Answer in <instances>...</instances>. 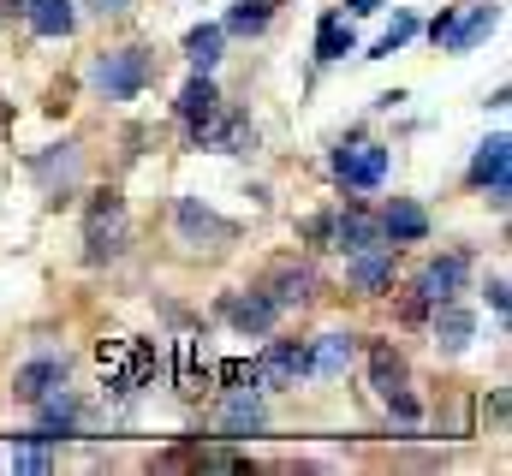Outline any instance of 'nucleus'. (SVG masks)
<instances>
[{
  "label": "nucleus",
  "mask_w": 512,
  "mask_h": 476,
  "mask_svg": "<svg viewBox=\"0 0 512 476\" xmlns=\"http://www.w3.org/2000/svg\"><path fill=\"white\" fill-rule=\"evenodd\" d=\"M268 18H274V0H239V6L227 12L221 30H233V36H256V30H268Z\"/></svg>",
  "instance_id": "b1692460"
},
{
  "label": "nucleus",
  "mask_w": 512,
  "mask_h": 476,
  "mask_svg": "<svg viewBox=\"0 0 512 476\" xmlns=\"http://www.w3.org/2000/svg\"><path fill=\"white\" fill-rule=\"evenodd\" d=\"M197 465H203V471H239L245 459H239V453H227V447H203V453H197Z\"/></svg>",
  "instance_id": "cd10ccee"
},
{
  "label": "nucleus",
  "mask_w": 512,
  "mask_h": 476,
  "mask_svg": "<svg viewBox=\"0 0 512 476\" xmlns=\"http://www.w3.org/2000/svg\"><path fill=\"white\" fill-rule=\"evenodd\" d=\"M298 375H310V346L304 340H274L268 352L256 357V387H268V393L298 387Z\"/></svg>",
  "instance_id": "423d86ee"
},
{
  "label": "nucleus",
  "mask_w": 512,
  "mask_h": 476,
  "mask_svg": "<svg viewBox=\"0 0 512 476\" xmlns=\"http://www.w3.org/2000/svg\"><path fill=\"white\" fill-rule=\"evenodd\" d=\"M352 286H358V292H382V286H393V244H370V250L352 256Z\"/></svg>",
  "instance_id": "dca6fc26"
},
{
  "label": "nucleus",
  "mask_w": 512,
  "mask_h": 476,
  "mask_svg": "<svg viewBox=\"0 0 512 476\" xmlns=\"http://www.w3.org/2000/svg\"><path fill=\"white\" fill-rule=\"evenodd\" d=\"M215 381L221 387H245V381H256V363L251 357H227V363H215Z\"/></svg>",
  "instance_id": "bb28decb"
},
{
  "label": "nucleus",
  "mask_w": 512,
  "mask_h": 476,
  "mask_svg": "<svg viewBox=\"0 0 512 476\" xmlns=\"http://www.w3.org/2000/svg\"><path fill=\"white\" fill-rule=\"evenodd\" d=\"M465 268H471V256H465V250H453V256H435V262L417 274V286H411V298H405V316L417 322L429 304H447V298H459V280H465Z\"/></svg>",
  "instance_id": "7ed1b4c3"
},
{
  "label": "nucleus",
  "mask_w": 512,
  "mask_h": 476,
  "mask_svg": "<svg viewBox=\"0 0 512 476\" xmlns=\"http://www.w3.org/2000/svg\"><path fill=\"white\" fill-rule=\"evenodd\" d=\"M489 304H495V316H507V280H489Z\"/></svg>",
  "instance_id": "c85d7f7f"
},
{
  "label": "nucleus",
  "mask_w": 512,
  "mask_h": 476,
  "mask_svg": "<svg viewBox=\"0 0 512 476\" xmlns=\"http://www.w3.org/2000/svg\"><path fill=\"white\" fill-rule=\"evenodd\" d=\"M399 375H405V369H399V352H387L382 340H376V346H370V381H376V393H387Z\"/></svg>",
  "instance_id": "393cba45"
},
{
  "label": "nucleus",
  "mask_w": 512,
  "mask_h": 476,
  "mask_svg": "<svg viewBox=\"0 0 512 476\" xmlns=\"http://www.w3.org/2000/svg\"><path fill=\"white\" fill-rule=\"evenodd\" d=\"M90 78H96V90H102L108 102H131V96H143V84L155 78V60H149V48L126 42V48H108Z\"/></svg>",
  "instance_id": "f03ea898"
},
{
  "label": "nucleus",
  "mask_w": 512,
  "mask_h": 476,
  "mask_svg": "<svg viewBox=\"0 0 512 476\" xmlns=\"http://www.w3.org/2000/svg\"><path fill=\"white\" fill-rule=\"evenodd\" d=\"M262 423H268L262 405H256L245 387H233V399H227V411H221V435H227V441H251Z\"/></svg>",
  "instance_id": "a211bd4d"
},
{
  "label": "nucleus",
  "mask_w": 512,
  "mask_h": 476,
  "mask_svg": "<svg viewBox=\"0 0 512 476\" xmlns=\"http://www.w3.org/2000/svg\"><path fill=\"white\" fill-rule=\"evenodd\" d=\"M352 12H382V0H352Z\"/></svg>",
  "instance_id": "7c9ffc66"
},
{
  "label": "nucleus",
  "mask_w": 512,
  "mask_h": 476,
  "mask_svg": "<svg viewBox=\"0 0 512 476\" xmlns=\"http://www.w3.org/2000/svg\"><path fill=\"white\" fill-rule=\"evenodd\" d=\"M495 24H501V6H495V0H477V6L465 12V18H453V12H447L441 48H447V54H471V48H477V42H483V36L495 30Z\"/></svg>",
  "instance_id": "6e6552de"
},
{
  "label": "nucleus",
  "mask_w": 512,
  "mask_h": 476,
  "mask_svg": "<svg viewBox=\"0 0 512 476\" xmlns=\"http://www.w3.org/2000/svg\"><path fill=\"white\" fill-rule=\"evenodd\" d=\"M24 18L36 36H72V24H78L72 0H24Z\"/></svg>",
  "instance_id": "6ab92c4d"
},
{
  "label": "nucleus",
  "mask_w": 512,
  "mask_h": 476,
  "mask_svg": "<svg viewBox=\"0 0 512 476\" xmlns=\"http://www.w3.org/2000/svg\"><path fill=\"white\" fill-rule=\"evenodd\" d=\"M334 173H340L352 191H376L387 179V149L382 143H352V149L334 155Z\"/></svg>",
  "instance_id": "0eeeda50"
},
{
  "label": "nucleus",
  "mask_w": 512,
  "mask_h": 476,
  "mask_svg": "<svg viewBox=\"0 0 512 476\" xmlns=\"http://www.w3.org/2000/svg\"><path fill=\"white\" fill-rule=\"evenodd\" d=\"M346 54H358V36H352V24L340 12H328L316 24V60H346Z\"/></svg>",
  "instance_id": "aec40b11"
},
{
  "label": "nucleus",
  "mask_w": 512,
  "mask_h": 476,
  "mask_svg": "<svg viewBox=\"0 0 512 476\" xmlns=\"http://www.w3.org/2000/svg\"><path fill=\"white\" fill-rule=\"evenodd\" d=\"M411 36H417V18H393V30H387L382 42H376V54H370V60H387V54H399Z\"/></svg>",
  "instance_id": "a878e982"
},
{
  "label": "nucleus",
  "mask_w": 512,
  "mask_h": 476,
  "mask_svg": "<svg viewBox=\"0 0 512 476\" xmlns=\"http://www.w3.org/2000/svg\"><path fill=\"white\" fill-rule=\"evenodd\" d=\"M221 42H227V30H221V24H197V30L185 36V60H191L197 72H215V60H221Z\"/></svg>",
  "instance_id": "4be33fe9"
},
{
  "label": "nucleus",
  "mask_w": 512,
  "mask_h": 476,
  "mask_svg": "<svg viewBox=\"0 0 512 476\" xmlns=\"http://www.w3.org/2000/svg\"><path fill=\"white\" fill-rule=\"evenodd\" d=\"M346 363H352V340L346 334H322L310 346V375H340Z\"/></svg>",
  "instance_id": "5701e85b"
},
{
  "label": "nucleus",
  "mask_w": 512,
  "mask_h": 476,
  "mask_svg": "<svg viewBox=\"0 0 512 476\" xmlns=\"http://www.w3.org/2000/svg\"><path fill=\"white\" fill-rule=\"evenodd\" d=\"M221 114V96H215V84H209V72H197L185 90H179V119H185V131H197L203 119Z\"/></svg>",
  "instance_id": "f3484780"
},
{
  "label": "nucleus",
  "mask_w": 512,
  "mask_h": 476,
  "mask_svg": "<svg viewBox=\"0 0 512 476\" xmlns=\"http://www.w3.org/2000/svg\"><path fill=\"white\" fill-rule=\"evenodd\" d=\"M274 316H280V304L256 286V292H245V298H227V322L239 328V334H268L274 328Z\"/></svg>",
  "instance_id": "4468645a"
},
{
  "label": "nucleus",
  "mask_w": 512,
  "mask_h": 476,
  "mask_svg": "<svg viewBox=\"0 0 512 476\" xmlns=\"http://www.w3.org/2000/svg\"><path fill=\"white\" fill-rule=\"evenodd\" d=\"M328 233L340 238V250H346V256H358V250H370V244H387V238H382V221H376L370 209H358V203H352L340 221H328Z\"/></svg>",
  "instance_id": "9b49d317"
},
{
  "label": "nucleus",
  "mask_w": 512,
  "mask_h": 476,
  "mask_svg": "<svg viewBox=\"0 0 512 476\" xmlns=\"http://www.w3.org/2000/svg\"><path fill=\"white\" fill-rule=\"evenodd\" d=\"M280 310H292V304H310V292H316V268L310 262H298V256H286V262H274V274H268V286H262Z\"/></svg>",
  "instance_id": "1a4fd4ad"
},
{
  "label": "nucleus",
  "mask_w": 512,
  "mask_h": 476,
  "mask_svg": "<svg viewBox=\"0 0 512 476\" xmlns=\"http://www.w3.org/2000/svg\"><path fill=\"white\" fill-rule=\"evenodd\" d=\"M376 221H382V238H387V244H417V238L429 233V215H423L411 197H393Z\"/></svg>",
  "instance_id": "f8f14e48"
},
{
  "label": "nucleus",
  "mask_w": 512,
  "mask_h": 476,
  "mask_svg": "<svg viewBox=\"0 0 512 476\" xmlns=\"http://www.w3.org/2000/svg\"><path fill=\"white\" fill-rule=\"evenodd\" d=\"M471 185H489L495 203H507V137H489L471 161Z\"/></svg>",
  "instance_id": "2eb2a0df"
},
{
  "label": "nucleus",
  "mask_w": 512,
  "mask_h": 476,
  "mask_svg": "<svg viewBox=\"0 0 512 476\" xmlns=\"http://www.w3.org/2000/svg\"><path fill=\"white\" fill-rule=\"evenodd\" d=\"M435 310H441V316H435V340H441L447 352H465V346H471V334H477L471 310H459L453 298H447V304H435Z\"/></svg>",
  "instance_id": "412c9836"
},
{
  "label": "nucleus",
  "mask_w": 512,
  "mask_h": 476,
  "mask_svg": "<svg viewBox=\"0 0 512 476\" xmlns=\"http://www.w3.org/2000/svg\"><path fill=\"white\" fill-rule=\"evenodd\" d=\"M84 6H90V12H102V18H108V12H126L131 0H84Z\"/></svg>",
  "instance_id": "c756f323"
},
{
  "label": "nucleus",
  "mask_w": 512,
  "mask_h": 476,
  "mask_svg": "<svg viewBox=\"0 0 512 476\" xmlns=\"http://www.w3.org/2000/svg\"><path fill=\"white\" fill-rule=\"evenodd\" d=\"M173 227H179L185 244H197V250H227V244L239 238L233 221H221V215H215V209H203L197 197H185V203L173 209Z\"/></svg>",
  "instance_id": "39448f33"
},
{
  "label": "nucleus",
  "mask_w": 512,
  "mask_h": 476,
  "mask_svg": "<svg viewBox=\"0 0 512 476\" xmlns=\"http://www.w3.org/2000/svg\"><path fill=\"white\" fill-rule=\"evenodd\" d=\"M96 369H102V387L114 399H131L155 375V346L149 340H102L96 346Z\"/></svg>",
  "instance_id": "f257e3e1"
},
{
  "label": "nucleus",
  "mask_w": 512,
  "mask_h": 476,
  "mask_svg": "<svg viewBox=\"0 0 512 476\" xmlns=\"http://www.w3.org/2000/svg\"><path fill=\"white\" fill-rule=\"evenodd\" d=\"M173 387H179L185 399H203V393L215 387V369H209V357L197 352V340H179V346H173Z\"/></svg>",
  "instance_id": "9d476101"
},
{
  "label": "nucleus",
  "mask_w": 512,
  "mask_h": 476,
  "mask_svg": "<svg viewBox=\"0 0 512 476\" xmlns=\"http://www.w3.org/2000/svg\"><path fill=\"white\" fill-rule=\"evenodd\" d=\"M84 256L90 262H102V256H120V244H126V203L114 197V191H102L96 203H90V221H84Z\"/></svg>",
  "instance_id": "20e7f679"
},
{
  "label": "nucleus",
  "mask_w": 512,
  "mask_h": 476,
  "mask_svg": "<svg viewBox=\"0 0 512 476\" xmlns=\"http://www.w3.org/2000/svg\"><path fill=\"white\" fill-rule=\"evenodd\" d=\"M54 387H66V357H36V363H24V369H18V381H12V393H18V399H30V405H36V399H48Z\"/></svg>",
  "instance_id": "ddd939ff"
}]
</instances>
